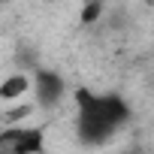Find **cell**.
I'll use <instances>...</instances> for the list:
<instances>
[{"label":"cell","mask_w":154,"mask_h":154,"mask_svg":"<svg viewBox=\"0 0 154 154\" xmlns=\"http://www.w3.org/2000/svg\"><path fill=\"white\" fill-rule=\"evenodd\" d=\"M75 106H79L75 130L82 145H103L130 121V106L118 94H94L88 88H79Z\"/></svg>","instance_id":"6da1fadb"},{"label":"cell","mask_w":154,"mask_h":154,"mask_svg":"<svg viewBox=\"0 0 154 154\" xmlns=\"http://www.w3.org/2000/svg\"><path fill=\"white\" fill-rule=\"evenodd\" d=\"M42 130L39 127H9L0 130V154H39Z\"/></svg>","instance_id":"7a4b0ae2"},{"label":"cell","mask_w":154,"mask_h":154,"mask_svg":"<svg viewBox=\"0 0 154 154\" xmlns=\"http://www.w3.org/2000/svg\"><path fill=\"white\" fill-rule=\"evenodd\" d=\"M33 97L42 109H51L60 103L63 97V79L54 72V69H36L33 75Z\"/></svg>","instance_id":"3957f363"},{"label":"cell","mask_w":154,"mask_h":154,"mask_svg":"<svg viewBox=\"0 0 154 154\" xmlns=\"http://www.w3.org/2000/svg\"><path fill=\"white\" fill-rule=\"evenodd\" d=\"M27 88H30L27 75H12V79H6L3 85H0V97H3V100H12V97H21Z\"/></svg>","instance_id":"277c9868"},{"label":"cell","mask_w":154,"mask_h":154,"mask_svg":"<svg viewBox=\"0 0 154 154\" xmlns=\"http://www.w3.org/2000/svg\"><path fill=\"white\" fill-rule=\"evenodd\" d=\"M97 15H100V3H91V6L82 12V21H97Z\"/></svg>","instance_id":"5b68a950"},{"label":"cell","mask_w":154,"mask_h":154,"mask_svg":"<svg viewBox=\"0 0 154 154\" xmlns=\"http://www.w3.org/2000/svg\"><path fill=\"white\" fill-rule=\"evenodd\" d=\"M0 3H3V0H0Z\"/></svg>","instance_id":"8992f818"}]
</instances>
